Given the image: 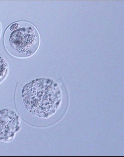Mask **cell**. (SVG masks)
Segmentation results:
<instances>
[{
	"label": "cell",
	"instance_id": "obj_1",
	"mask_svg": "<svg viewBox=\"0 0 124 157\" xmlns=\"http://www.w3.org/2000/svg\"><path fill=\"white\" fill-rule=\"evenodd\" d=\"M25 108L32 116L47 119L57 111L61 101L60 88L47 78L35 79L26 84L22 92Z\"/></svg>",
	"mask_w": 124,
	"mask_h": 157
},
{
	"label": "cell",
	"instance_id": "obj_2",
	"mask_svg": "<svg viewBox=\"0 0 124 157\" xmlns=\"http://www.w3.org/2000/svg\"><path fill=\"white\" fill-rule=\"evenodd\" d=\"M4 43L10 55L19 59H26L33 56L38 50L39 34L30 22L17 21L12 23L5 30Z\"/></svg>",
	"mask_w": 124,
	"mask_h": 157
},
{
	"label": "cell",
	"instance_id": "obj_3",
	"mask_svg": "<svg viewBox=\"0 0 124 157\" xmlns=\"http://www.w3.org/2000/svg\"><path fill=\"white\" fill-rule=\"evenodd\" d=\"M20 120L18 115L13 110H0V141L7 143L13 140L20 130Z\"/></svg>",
	"mask_w": 124,
	"mask_h": 157
},
{
	"label": "cell",
	"instance_id": "obj_4",
	"mask_svg": "<svg viewBox=\"0 0 124 157\" xmlns=\"http://www.w3.org/2000/svg\"><path fill=\"white\" fill-rule=\"evenodd\" d=\"M9 68L7 61L3 57L0 55V83L2 82L7 77Z\"/></svg>",
	"mask_w": 124,
	"mask_h": 157
},
{
	"label": "cell",
	"instance_id": "obj_5",
	"mask_svg": "<svg viewBox=\"0 0 124 157\" xmlns=\"http://www.w3.org/2000/svg\"><path fill=\"white\" fill-rule=\"evenodd\" d=\"M2 33V26L1 23H0V37H1Z\"/></svg>",
	"mask_w": 124,
	"mask_h": 157
}]
</instances>
